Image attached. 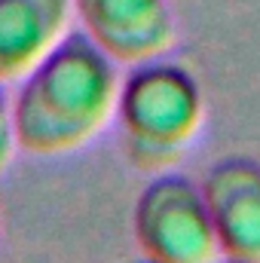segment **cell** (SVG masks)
Here are the masks:
<instances>
[{"label": "cell", "instance_id": "1", "mask_svg": "<svg viewBox=\"0 0 260 263\" xmlns=\"http://www.w3.org/2000/svg\"><path fill=\"white\" fill-rule=\"evenodd\" d=\"M117 95V62L86 31H67L22 77L12 101L15 144L31 156H65L107 126Z\"/></svg>", "mask_w": 260, "mask_h": 263}, {"label": "cell", "instance_id": "2", "mask_svg": "<svg viewBox=\"0 0 260 263\" xmlns=\"http://www.w3.org/2000/svg\"><path fill=\"white\" fill-rule=\"evenodd\" d=\"M199 83L172 62H141L120 83L117 120L132 165L159 172L175 165L202 129Z\"/></svg>", "mask_w": 260, "mask_h": 263}, {"label": "cell", "instance_id": "3", "mask_svg": "<svg viewBox=\"0 0 260 263\" xmlns=\"http://www.w3.org/2000/svg\"><path fill=\"white\" fill-rule=\"evenodd\" d=\"M132 230L150 263H220L202 187L184 175H159L141 190Z\"/></svg>", "mask_w": 260, "mask_h": 263}, {"label": "cell", "instance_id": "4", "mask_svg": "<svg viewBox=\"0 0 260 263\" xmlns=\"http://www.w3.org/2000/svg\"><path fill=\"white\" fill-rule=\"evenodd\" d=\"M73 12L117 65L153 62L175 43V18L165 0H73Z\"/></svg>", "mask_w": 260, "mask_h": 263}, {"label": "cell", "instance_id": "5", "mask_svg": "<svg viewBox=\"0 0 260 263\" xmlns=\"http://www.w3.org/2000/svg\"><path fill=\"white\" fill-rule=\"evenodd\" d=\"M220 257L230 263H260V162L224 159L202 181Z\"/></svg>", "mask_w": 260, "mask_h": 263}, {"label": "cell", "instance_id": "6", "mask_svg": "<svg viewBox=\"0 0 260 263\" xmlns=\"http://www.w3.org/2000/svg\"><path fill=\"white\" fill-rule=\"evenodd\" d=\"M73 0H0V83H18L62 37Z\"/></svg>", "mask_w": 260, "mask_h": 263}, {"label": "cell", "instance_id": "7", "mask_svg": "<svg viewBox=\"0 0 260 263\" xmlns=\"http://www.w3.org/2000/svg\"><path fill=\"white\" fill-rule=\"evenodd\" d=\"M12 147H15V135H12V107L3 95V83H0V172L9 165L12 159Z\"/></svg>", "mask_w": 260, "mask_h": 263}, {"label": "cell", "instance_id": "8", "mask_svg": "<svg viewBox=\"0 0 260 263\" xmlns=\"http://www.w3.org/2000/svg\"><path fill=\"white\" fill-rule=\"evenodd\" d=\"M144 263H150V260H144Z\"/></svg>", "mask_w": 260, "mask_h": 263}, {"label": "cell", "instance_id": "9", "mask_svg": "<svg viewBox=\"0 0 260 263\" xmlns=\"http://www.w3.org/2000/svg\"><path fill=\"white\" fill-rule=\"evenodd\" d=\"M224 263H230V260H224Z\"/></svg>", "mask_w": 260, "mask_h": 263}]
</instances>
